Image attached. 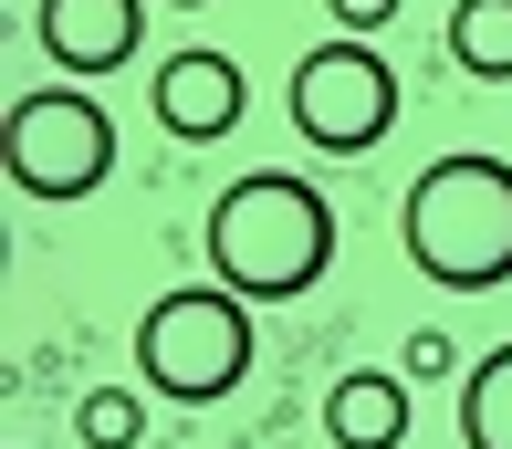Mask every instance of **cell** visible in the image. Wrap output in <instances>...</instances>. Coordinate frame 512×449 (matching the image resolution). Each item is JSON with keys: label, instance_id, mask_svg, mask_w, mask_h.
<instances>
[{"label": "cell", "instance_id": "cell-1", "mask_svg": "<svg viewBox=\"0 0 512 449\" xmlns=\"http://www.w3.org/2000/svg\"><path fill=\"white\" fill-rule=\"evenodd\" d=\"M335 262V199L293 168H251L209 199V282L241 303H304Z\"/></svg>", "mask_w": 512, "mask_h": 449}, {"label": "cell", "instance_id": "cell-2", "mask_svg": "<svg viewBox=\"0 0 512 449\" xmlns=\"http://www.w3.org/2000/svg\"><path fill=\"white\" fill-rule=\"evenodd\" d=\"M398 241L418 282H439V293H502L512 282V157L492 147L429 157L398 199Z\"/></svg>", "mask_w": 512, "mask_h": 449}, {"label": "cell", "instance_id": "cell-3", "mask_svg": "<svg viewBox=\"0 0 512 449\" xmlns=\"http://www.w3.org/2000/svg\"><path fill=\"white\" fill-rule=\"evenodd\" d=\"M136 366H147V387L178 397V408L230 397L251 376V303L230 293V282H178V293H157L147 324H136Z\"/></svg>", "mask_w": 512, "mask_h": 449}, {"label": "cell", "instance_id": "cell-4", "mask_svg": "<svg viewBox=\"0 0 512 449\" xmlns=\"http://www.w3.org/2000/svg\"><path fill=\"white\" fill-rule=\"evenodd\" d=\"M0 157H11V188L42 199V209L53 199H95L115 178V115L84 84H32V94H11Z\"/></svg>", "mask_w": 512, "mask_h": 449}, {"label": "cell", "instance_id": "cell-5", "mask_svg": "<svg viewBox=\"0 0 512 449\" xmlns=\"http://www.w3.org/2000/svg\"><path fill=\"white\" fill-rule=\"evenodd\" d=\"M387 126H398V74H387L377 42L356 32H324L304 63H293V136L324 157H366L387 147Z\"/></svg>", "mask_w": 512, "mask_h": 449}, {"label": "cell", "instance_id": "cell-6", "mask_svg": "<svg viewBox=\"0 0 512 449\" xmlns=\"http://www.w3.org/2000/svg\"><path fill=\"white\" fill-rule=\"evenodd\" d=\"M147 105H157V126H168L178 147H209V136H230V126H241L251 84H241V63H230V53L189 42V53H168V63H157Z\"/></svg>", "mask_w": 512, "mask_h": 449}, {"label": "cell", "instance_id": "cell-7", "mask_svg": "<svg viewBox=\"0 0 512 449\" xmlns=\"http://www.w3.org/2000/svg\"><path fill=\"white\" fill-rule=\"evenodd\" d=\"M32 32L63 74H126L136 42H147V0H42Z\"/></svg>", "mask_w": 512, "mask_h": 449}, {"label": "cell", "instance_id": "cell-8", "mask_svg": "<svg viewBox=\"0 0 512 449\" xmlns=\"http://www.w3.org/2000/svg\"><path fill=\"white\" fill-rule=\"evenodd\" d=\"M324 439L335 449H398L408 439V376L398 366H356L324 387Z\"/></svg>", "mask_w": 512, "mask_h": 449}, {"label": "cell", "instance_id": "cell-9", "mask_svg": "<svg viewBox=\"0 0 512 449\" xmlns=\"http://www.w3.org/2000/svg\"><path fill=\"white\" fill-rule=\"evenodd\" d=\"M450 63L471 84H512V0H450Z\"/></svg>", "mask_w": 512, "mask_h": 449}, {"label": "cell", "instance_id": "cell-10", "mask_svg": "<svg viewBox=\"0 0 512 449\" xmlns=\"http://www.w3.org/2000/svg\"><path fill=\"white\" fill-rule=\"evenodd\" d=\"M460 449H512V345L460 376Z\"/></svg>", "mask_w": 512, "mask_h": 449}, {"label": "cell", "instance_id": "cell-11", "mask_svg": "<svg viewBox=\"0 0 512 449\" xmlns=\"http://www.w3.org/2000/svg\"><path fill=\"white\" fill-rule=\"evenodd\" d=\"M74 429H84V449H136V439H147V408H136L126 387H84Z\"/></svg>", "mask_w": 512, "mask_h": 449}, {"label": "cell", "instance_id": "cell-12", "mask_svg": "<svg viewBox=\"0 0 512 449\" xmlns=\"http://www.w3.org/2000/svg\"><path fill=\"white\" fill-rule=\"evenodd\" d=\"M398 376H460V356H450V335H408V356H398Z\"/></svg>", "mask_w": 512, "mask_h": 449}, {"label": "cell", "instance_id": "cell-13", "mask_svg": "<svg viewBox=\"0 0 512 449\" xmlns=\"http://www.w3.org/2000/svg\"><path fill=\"white\" fill-rule=\"evenodd\" d=\"M324 11H335V32H387V21H398V0H324Z\"/></svg>", "mask_w": 512, "mask_h": 449}, {"label": "cell", "instance_id": "cell-14", "mask_svg": "<svg viewBox=\"0 0 512 449\" xmlns=\"http://www.w3.org/2000/svg\"><path fill=\"white\" fill-rule=\"evenodd\" d=\"M168 11H209V0H168Z\"/></svg>", "mask_w": 512, "mask_h": 449}]
</instances>
